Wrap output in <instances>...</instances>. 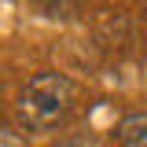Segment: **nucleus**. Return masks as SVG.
<instances>
[{
	"instance_id": "1",
	"label": "nucleus",
	"mask_w": 147,
	"mask_h": 147,
	"mask_svg": "<svg viewBox=\"0 0 147 147\" xmlns=\"http://www.w3.org/2000/svg\"><path fill=\"white\" fill-rule=\"evenodd\" d=\"M74 96H77V88H74L70 77H63V74H37L18 92V114L33 129L55 125L66 114V107L74 103Z\"/></svg>"
},
{
	"instance_id": "3",
	"label": "nucleus",
	"mask_w": 147,
	"mask_h": 147,
	"mask_svg": "<svg viewBox=\"0 0 147 147\" xmlns=\"http://www.w3.org/2000/svg\"><path fill=\"white\" fill-rule=\"evenodd\" d=\"M0 147H26V144H22V136H15L11 129H0Z\"/></svg>"
},
{
	"instance_id": "2",
	"label": "nucleus",
	"mask_w": 147,
	"mask_h": 147,
	"mask_svg": "<svg viewBox=\"0 0 147 147\" xmlns=\"http://www.w3.org/2000/svg\"><path fill=\"white\" fill-rule=\"evenodd\" d=\"M121 147H147V114H129L114 129Z\"/></svg>"
}]
</instances>
